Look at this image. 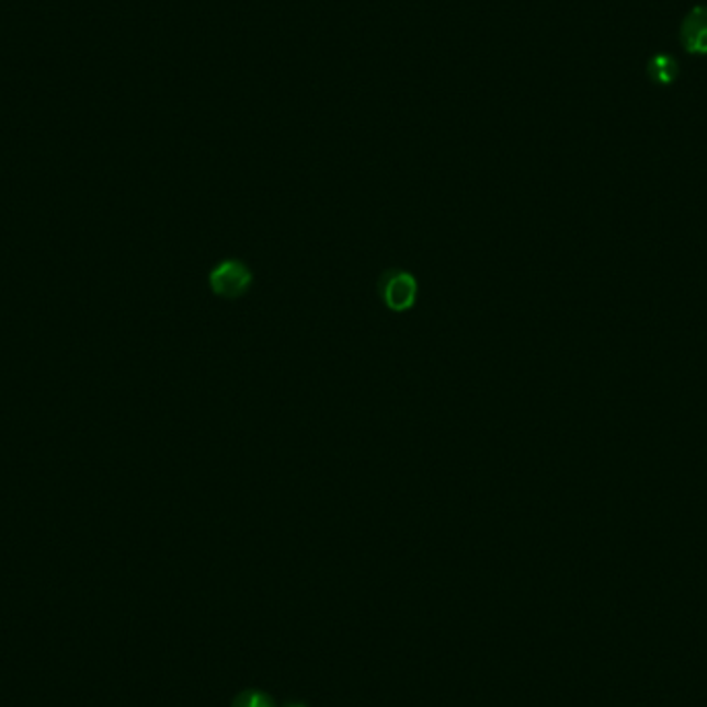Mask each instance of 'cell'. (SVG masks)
<instances>
[{"mask_svg":"<svg viewBox=\"0 0 707 707\" xmlns=\"http://www.w3.org/2000/svg\"><path fill=\"white\" fill-rule=\"evenodd\" d=\"M232 707H277L272 697L263 691H244L235 699Z\"/></svg>","mask_w":707,"mask_h":707,"instance_id":"5","label":"cell"},{"mask_svg":"<svg viewBox=\"0 0 707 707\" xmlns=\"http://www.w3.org/2000/svg\"><path fill=\"white\" fill-rule=\"evenodd\" d=\"M679 73H681L679 60L666 53L652 56L648 62V75L658 85H672L679 79Z\"/></svg>","mask_w":707,"mask_h":707,"instance_id":"4","label":"cell"},{"mask_svg":"<svg viewBox=\"0 0 707 707\" xmlns=\"http://www.w3.org/2000/svg\"><path fill=\"white\" fill-rule=\"evenodd\" d=\"M375 290H377L383 307L389 312L406 315V312L417 309L420 284H418L417 275L403 267H389V270L381 272Z\"/></svg>","mask_w":707,"mask_h":707,"instance_id":"2","label":"cell"},{"mask_svg":"<svg viewBox=\"0 0 707 707\" xmlns=\"http://www.w3.org/2000/svg\"><path fill=\"white\" fill-rule=\"evenodd\" d=\"M681 42L689 55H707V4L691 9L681 25Z\"/></svg>","mask_w":707,"mask_h":707,"instance_id":"3","label":"cell"},{"mask_svg":"<svg viewBox=\"0 0 707 707\" xmlns=\"http://www.w3.org/2000/svg\"><path fill=\"white\" fill-rule=\"evenodd\" d=\"M207 286L218 300L240 303L253 292L254 272L247 261L228 256L209 270Z\"/></svg>","mask_w":707,"mask_h":707,"instance_id":"1","label":"cell"}]
</instances>
